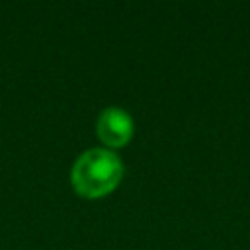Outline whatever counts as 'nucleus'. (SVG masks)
I'll return each instance as SVG.
<instances>
[{
    "mask_svg": "<svg viewBox=\"0 0 250 250\" xmlns=\"http://www.w3.org/2000/svg\"><path fill=\"white\" fill-rule=\"evenodd\" d=\"M121 176L123 164L109 148H88L72 164V184L78 193L88 197L111 191Z\"/></svg>",
    "mask_w": 250,
    "mask_h": 250,
    "instance_id": "1",
    "label": "nucleus"
},
{
    "mask_svg": "<svg viewBox=\"0 0 250 250\" xmlns=\"http://www.w3.org/2000/svg\"><path fill=\"white\" fill-rule=\"evenodd\" d=\"M133 133V119L131 115L117 105L105 107L98 117V135L105 145L117 146L129 141Z\"/></svg>",
    "mask_w": 250,
    "mask_h": 250,
    "instance_id": "2",
    "label": "nucleus"
}]
</instances>
